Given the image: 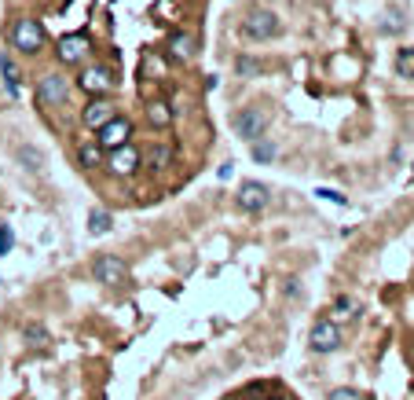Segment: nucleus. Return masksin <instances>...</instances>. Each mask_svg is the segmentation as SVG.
<instances>
[{"label": "nucleus", "mask_w": 414, "mask_h": 400, "mask_svg": "<svg viewBox=\"0 0 414 400\" xmlns=\"http://www.w3.org/2000/svg\"><path fill=\"white\" fill-rule=\"evenodd\" d=\"M18 155H23L26 170H40V155H37V151H30V147H23V151H18Z\"/></svg>", "instance_id": "b1692460"}, {"label": "nucleus", "mask_w": 414, "mask_h": 400, "mask_svg": "<svg viewBox=\"0 0 414 400\" xmlns=\"http://www.w3.org/2000/svg\"><path fill=\"white\" fill-rule=\"evenodd\" d=\"M114 114H118V107H114V103L106 99V96H99V99H92L89 107H84V114H81V118H84V125H89V129L96 133L99 125H106Z\"/></svg>", "instance_id": "9b49d317"}, {"label": "nucleus", "mask_w": 414, "mask_h": 400, "mask_svg": "<svg viewBox=\"0 0 414 400\" xmlns=\"http://www.w3.org/2000/svg\"><path fill=\"white\" fill-rule=\"evenodd\" d=\"M77 85L89 96H106L114 89V77H111V70H106V67H84L81 77H77Z\"/></svg>", "instance_id": "6e6552de"}, {"label": "nucleus", "mask_w": 414, "mask_h": 400, "mask_svg": "<svg viewBox=\"0 0 414 400\" xmlns=\"http://www.w3.org/2000/svg\"><path fill=\"white\" fill-rule=\"evenodd\" d=\"M264 393H268V382H257V386H250V389H246V396H250V400L264 396Z\"/></svg>", "instance_id": "cd10ccee"}, {"label": "nucleus", "mask_w": 414, "mask_h": 400, "mask_svg": "<svg viewBox=\"0 0 414 400\" xmlns=\"http://www.w3.org/2000/svg\"><path fill=\"white\" fill-rule=\"evenodd\" d=\"M37 99L45 103V107H62V103L70 99V77L45 74V77L37 81Z\"/></svg>", "instance_id": "7ed1b4c3"}, {"label": "nucleus", "mask_w": 414, "mask_h": 400, "mask_svg": "<svg viewBox=\"0 0 414 400\" xmlns=\"http://www.w3.org/2000/svg\"><path fill=\"white\" fill-rule=\"evenodd\" d=\"M89 52H92V40L84 37V33L59 37V48H55L59 62H67V67H77V62H84V59H89Z\"/></svg>", "instance_id": "0eeeda50"}, {"label": "nucleus", "mask_w": 414, "mask_h": 400, "mask_svg": "<svg viewBox=\"0 0 414 400\" xmlns=\"http://www.w3.org/2000/svg\"><path fill=\"white\" fill-rule=\"evenodd\" d=\"M396 74L400 77H414V48H400L396 52Z\"/></svg>", "instance_id": "a211bd4d"}, {"label": "nucleus", "mask_w": 414, "mask_h": 400, "mask_svg": "<svg viewBox=\"0 0 414 400\" xmlns=\"http://www.w3.org/2000/svg\"><path fill=\"white\" fill-rule=\"evenodd\" d=\"M26 334L33 338V345H37V342H45V330H37V327H26Z\"/></svg>", "instance_id": "c85d7f7f"}, {"label": "nucleus", "mask_w": 414, "mask_h": 400, "mask_svg": "<svg viewBox=\"0 0 414 400\" xmlns=\"http://www.w3.org/2000/svg\"><path fill=\"white\" fill-rule=\"evenodd\" d=\"M315 195H319V199H326V202H337V206H345V195H341V191H330V187H319Z\"/></svg>", "instance_id": "393cba45"}, {"label": "nucleus", "mask_w": 414, "mask_h": 400, "mask_svg": "<svg viewBox=\"0 0 414 400\" xmlns=\"http://www.w3.org/2000/svg\"><path fill=\"white\" fill-rule=\"evenodd\" d=\"M268 400H286V396H268Z\"/></svg>", "instance_id": "c756f323"}, {"label": "nucleus", "mask_w": 414, "mask_h": 400, "mask_svg": "<svg viewBox=\"0 0 414 400\" xmlns=\"http://www.w3.org/2000/svg\"><path fill=\"white\" fill-rule=\"evenodd\" d=\"M99 162H103V147H99V143H84V147H81V165L96 170Z\"/></svg>", "instance_id": "6ab92c4d"}, {"label": "nucleus", "mask_w": 414, "mask_h": 400, "mask_svg": "<svg viewBox=\"0 0 414 400\" xmlns=\"http://www.w3.org/2000/svg\"><path fill=\"white\" fill-rule=\"evenodd\" d=\"M11 45L23 55H37L45 48V30H40V23H33V18H18L15 30H11Z\"/></svg>", "instance_id": "f03ea898"}, {"label": "nucleus", "mask_w": 414, "mask_h": 400, "mask_svg": "<svg viewBox=\"0 0 414 400\" xmlns=\"http://www.w3.org/2000/svg\"><path fill=\"white\" fill-rule=\"evenodd\" d=\"M99 136H96V143L103 147V151H114V147H121V143H128V136H133V121H128V118H111V121H106V125H99V129H96Z\"/></svg>", "instance_id": "20e7f679"}, {"label": "nucleus", "mask_w": 414, "mask_h": 400, "mask_svg": "<svg viewBox=\"0 0 414 400\" xmlns=\"http://www.w3.org/2000/svg\"><path fill=\"white\" fill-rule=\"evenodd\" d=\"M177 11H180V0H158V4H155V15L165 18V23H172V18H177Z\"/></svg>", "instance_id": "412c9836"}, {"label": "nucleus", "mask_w": 414, "mask_h": 400, "mask_svg": "<svg viewBox=\"0 0 414 400\" xmlns=\"http://www.w3.org/2000/svg\"><path fill=\"white\" fill-rule=\"evenodd\" d=\"M337 342H341V330L334 327V320H319V323L312 327L308 345H312L315 352H334V349H337Z\"/></svg>", "instance_id": "9d476101"}, {"label": "nucleus", "mask_w": 414, "mask_h": 400, "mask_svg": "<svg viewBox=\"0 0 414 400\" xmlns=\"http://www.w3.org/2000/svg\"><path fill=\"white\" fill-rule=\"evenodd\" d=\"M92 272H96V279H99V283H106V287H121V283L128 279V268H125V261H121V257H114V254L99 257Z\"/></svg>", "instance_id": "1a4fd4ad"}, {"label": "nucleus", "mask_w": 414, "mask_h": 400, "mask_svg": "<svg viewBox=\"0 0 414 400\" xmlns=\"http://www.w3.org/2000/svg\"><path fill=\"white\" fill-rule=\"evenodd\" d=\"M169 55L177 59V62H191L194 55H198V37L187 33V30L172 33V37H169Z\"/></svg>", "instance_id": "f8f14e48"}, {"label": "nucleus", "mask_w": 414, "mask_h": 400, "mask_svg": "<svg viewBox=\"0 0 414 400\" xmlns=\"http://www.w3.org/2000/svg\"><path fill=\"white\" fill-rule=\"evenodd\" d=\"M147 121L155 125V129H165V125L172 121V107H169L165 99H150L147 103Z\"/></svg>", "instance_id": "4468645a"}, {"label": "nucleus", "mask_w": 414, "mask_h": 400, "mask_svg": "<svg viewBox=\"0 0 414 400\" xmlns=\"http://www.w3.org/2000/svg\"><path fill=\"white\" fill-rule=\"evenodd\" d=\"M111 213H106V209H92V213H89V231H92V235H103V231H111Z\"/></svg>", "instance_id": "f3484780"}, {"label": "nucleus", "mask_w": 414, "mask_h": 400, "mask_svg": "<svg viewBox=\"0 0 414 400\" xmlns=\"http://www.w3.org/2000/svg\"><path fill=\"white\" fill-rule=\"evenodd\" d=\"M8 250H11V231H8V228H0V257H4Z\"/></svg>", "instance_id": "bb28decb"}, {"label": "nucleus", "mask_w": 414, "mask_h": 400, "mask_svg": "<svg viewBox=\"0 0 414 400\" xmlns=\"http://www.w3.org/2000/svg\"><path fill=\"white\" fill-rule=\"evenodd\" d=\"M143 165V155L136 151L133 143H121V147H114L111 151V158H106V170H111L114 177H133L136 170Z\"/></svg>", "instance_id": "423d86ee"}, {"label": "nucleus", "mask_w": 414, "mask_h": 400, "mask_svg": "<svg viewBox=\"0 0 414 400\" xmlns=\"http://www.w3.org/2000/svg\"><path fill=\"white\" fill-rule=\"evenodd\" d=\"M253 158H257V162H272V158H275V143H268V140H253Z\"/></svg>", "instance_id": "5701e85b"}, {"label": "nucleus", "mask_w": 414, "mask_h": 400, "mask_svg": "<svg viewBox=\"0 0 414 400\" xmlns=\"http://www.w3.org/2000/svg\"><path fill=\"white\" fill-rule=\"evenodd\" d=\"M264 129H268V114L260 111V107H246V111H238L235 114V133L242 136V140H260L264 136Z\"/></svg>", "instance_id": "39448f33"}, {"label": "nucleus", "mask_w": 414, "mask_h": 400, "mask_svg": "<svg viewBox=\"0 0 414 400\" xmlns=\"http://www.w3.org/2000/svg\"><path fill=\"white\" fill-rule=\"evenodd\" d=\"M326 400H363V396H359L356 389H334V393L326 396Z\"/></svg>", "instance_id": "a878e982"}, {"label": "nucleus", "mask_w": 414, "mask_h": 400, "mask_svg": "<svg viewBox=\"0 0 414 400\" xmlns=\"http://www.w3.org/2000/svg\"><path fill=\"white\" fill-rule=\"evenodd\" d=\"M268 199H272V191H268L264 184H257V180H246V184H242V191H238V206L250 209V213L264 209V206H268Z\"/></svg>", "instance_id": "ddd939ff"}, {"label": "nucleus", "mask_w": 414, "mask_h": 400, "mask_svg": "<svg viewBox=\"0 0 414 400\" xmlns=\"http://www.w3.org/2000/svg\"><path fill=\"white\" fill-rule=\"evenodd\" d=\"M155 74H158V77L165 74V62H162L155 52H147V55H143V77H155Z\"/></svg>", "instance_id": "aec40b11"}, {"label": "nucleus", "mask_w": 414, "mask_h": 400, "mask_svg": "<svg viewBox=\"0 0 414 400\" xmlns=\"http://www.w3.org/2000/svg\"><path fill=\"white\" fill-rule=\"evenodd\" d=\"M0 74H4V89H8L11 96H18V92H23V85H18V70H15L11 55H0Z\"/></svg>", "instance_id": "dca6fc26"}, {"label": "nucleus", "mask_w": 414, "mask_h": 400, "mask_svg": "<svg viewBox=\"0 0 414 400\" xmlns=\"http://www.w3.org/2000/svg\"><path fill=\"white\" fill-rule=\"evenodd\" d=\"M279 30H282L279 15L268 11V8L250 11V15H246V23H242V37H250V40H272Z\"/></svg>", "instance_id": "f257e3e1"}, {"label": "nucleus", "mask_w": 414, "mask_h": 400, "mask_svg": "<svg viewBox=\"0 0 414 400\" xmlns=\"http://www.w3.org/2000/svg\"><path fill=\"white\" fill-rule=\"evenodd\" d=\"M172 155H177V151H172L169 143H155V147L147 151V165L158 173V170H165V165H172Z\"/></svg>", "instance_id": "2eb2a0df"}, {"label": "nucleus", "mask_w": 414, "mask_h": 400, "mask_svg": "<svg viewBox=\"0 0 414 400\" xmlns=\"http://www.w3.org/2000/svg\"><path fill=\"white\" fill-rule=\"evenodd\" d=\"M235 70L242 74V77H257V74H260V62L250 59V55H238V59H235Z\"/></svg>", "instance_id": "4be33fe9"}]
</instances>
